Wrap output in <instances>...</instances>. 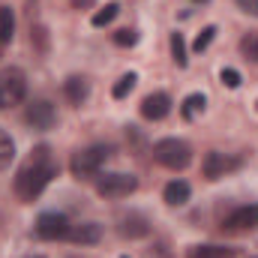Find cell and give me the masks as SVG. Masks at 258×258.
Instances as JSON below:
<instances>
[{
    "instance_id": "obj_1",
    "label": "cell",
    "mask_w": 258,
    "mask_h": 258,
    "mask_svg": "<svg viewBox=\"0 0 258 258\" xmlns=\"http://www.w3.org/2000/svg\"><path fill=\"white\" fill-rule=\"evenodd\" d=\"M54 177H57V162H54L48 144H39V147L33 150V156L27 159V165L18 171V177H15V192H18L21 201H33Z\"/></svg>"
},
{
    "instance_id": "obj_2",
    "label": "cell",
    "mask_w": 258,
    "mask_h": 258,
    "mask_svg": "<svg viewBox=\"0 0 258 258\" xmlns=\"http://www.w3.org/2000/svg\"><path fill=\"white\" fill-rule=\"evenodd\" d=\"M153 159L159 165L171 168V171H180L192 162V147L180 138H162V141L153 144Z\"/></svg>"
},
{
    "instance_id": "obj_3",
    "label": "cell",
    "mask_w": 258,
    "mask_h": 258,
    "mask_svg": "<svg viewBox=\"0 0 258 258\" xmlns=\"http://www.w3.org/2000/svg\"><path fill=\"white\" fill-rule=\"evenodd\" d=\"M108 153H111V150H108L105 144H93V147H87V150H78V153L72 156L69 168H72L75 177H99V168L105 165Z\"/></svg>"
},
{
    "instance_id": "obj_4",
    "label": "cell",
    "mask_w": 258,
    "mask_h": 258,
    "mask_svg": "<svg viewBox=\"0 0 258 258\" xmlns=\"http://www.w3.org/2000/svg\"><path fill=\"white\" fill-rule=\"evenodd\" d=\"M27 96V75L18 66H9L0 75V102L3 105H18Z\"/></svg>"
},
{
    "instance_id": "obj_5",
    "label": "cell",
    "mask_w": 258,
    "mask_h": 258,
    "mask_svg": "<svg viewBox=\"0 0 258 258\" xmlns=\"http://www.w3.org/2000/svg\"><path fill=\"white\" fill-rule=\"evenodd\" d=\"M135 189H138V177H135V174L111 171V174L96 177V192L105 195V198H123V195L135 192Z\"/></svg>"
},
{
    "instance_id": "obj_6",
    "label": "cell",
    "mask_w": 258,
    "mask_h": 258,
    "mask_svg": "<svg viewBox=\"0 0 258 258\" xmlns=\"http://www.w3.org/2000/svg\"><path fill=\"white\" fill-rule=\"evenodd\" d=\"M69 228H72L69 219H66L63 213H54V210L42 213L36 219V225H33L36 237H42V240H63L66 234H69Z\"/></svg>"
},
{
    "instance_id": "obj_7",
    "label": "cell",
    "mask_w": 258,
    "mask_h": 258,
    "mask_svg": "<svg viewBox=\"0 0 258 258\" xmlns=\"http://www.w3.org/2000/svg\"><path fill=\"white\" fill-rule=\"evenodd\" d=\"M234 168H240V156H231V153H222V150H210L204 156V177L207 180H219Z\"/></svg>"
},
{
    "instance_id": "obj_8",
    "label": "cell",
    "mask_w": 258,
    "mask_h": 258,
    "mask_svg": "<svg viewBox=\"0 0 258 258\" xmlns=\"http://www.w3.org/2000/svg\"><path fill=\"white\" fill-rule=\"evenodd\" d=\"M222 228H225V231H234V234H240V231H255L258 228V204H243V207H237V210L222 222Z\"/></svg>"
},
{
    "instance_id": "obj_9",
    "label": "cell",
    "mask_w": 258,
    "mask_h": 258,
    "mask_svg": "<svg viewBox=\"0 0 258 258\" xmlns=\"http://www.w3.org/2000/svg\"><path fill=\"white\" fill-rule=\"evenodd\" d=\"M27 123L33 129H51L57 123V111H54V105L48 102V99H36V102H30L27 105Z\"/></svg>"
},
{
    "instance_id": "obj_10",
    "label": "cell",
    "mask_w": 258,
    "mask_h": 258,
    "mask_svg": "<svg viewBox=\"0 0 258 258\" xmlns=\"http://www.w3.org/2000/svg\"><path fill=\"white\" fill-rule=\"evenodd\" d=\"M168 111H171V96L162 90L144 96V102H141V117H147V120H162V117H168Z\"/></svg>"
},
{
    "instance_id": "obj_11",
    "label": "cell",
    "mask_w": 258,
    "mask_h": 258,
    "mask_svg": "<svg viewBox=\"0 0 258 258\" xmlns=\"http://www.w3.org/2000/svg\"><path fill=\"white\" fill-rule=\"evenodd\" d=\"M72 243H81V246H93L102 240V225L99 222H81V225H72L69 234H66Z\"/></svg>"
},
{
    "instance_id": "obj_12",
    "label": "cell",
    "mask_w": 258,
    "mask_h": 258,
    "mask_svg": "<svg viewBox=\"0 0 258 258\" xmlns=\"http://www.w3.org/2000/svg\"><path fill=\"white\" fill-rule=\"evenodd\" d=\"M63 93L72 105H81V102L90 96V84H87V78H81V75H69L63 81Z\"/></svg>"
},
{
    "instance_id": "obj_13",
    "label": "cell",
    "mask_w": 258,
    "mask_h": 258,
    "mask_svg": "<svg viewBox=\"0 0 258 258\" xmlns=\"http://www.w3.org/2000/svg\"><path fill=\"white\" fill-rule=\"evenodd\" d=\"M147 231H150V222H147L141 213H129V216H123V219H120V234H123V237H129V240L144 237Z\"/></svg>"
},
{
    "instance_id": "obj_14",
    "label": "cell",
    "mask_w": 258,
    "mask_h": 258,
    "mask_svg": "<svg viewBox=\"0 0 258 258\" xmlns=\"http://www.w3.org/2000/svg\"><path fill=\"white\" fill-rule=\"evenodd\" d=\"M189 195H192V189H189L186 180H171V183L165 186L162 198H165V204H171V207H183V204L189 201Z\"/></svg>"
},
{
    "instance_id": "obj_15",
    "label": "cell",
    "mask_w": 258,
    "mask_h": 258,
    "mask_svg": "<svg viewBox=\"0 0 258 258\" xmlns=\"http://www.w3.org/2000/svg\"><path fill=\"white\" fill-rule=\"evenodd\" d=\"M204 108H207V96H204V93H189V96L183 99V105H180V114H183L186 120H195L198 114H204Z\"/></svg>"
},
{
    "instance_id": "obj_16",
    "label": "cell",
    "mask_w": 258,
    "mask_h": 258,
    "mask_svg": "<svg viewBox=\"0 0 258 258\" xmlns=\"http://www.w3.org/2000/svg\"><path fill=\"white\" fill-rule=\"evenodd\" d=\"M12 36H15V15L9 6H0V42L6 45L12 42Z\"/></svg>"
},
{
    "instance_id": "obj_17",
    "label": "cell",
    "mask_w": 258,
    "mask_h": 258,
    "mask_svg": "<svg viewBox=\"0 0 258 258\" xmlns=\"http://www.w3.org/2000/svg\"><path fill=\"white\" fill-rule=\"evenodd\" d=\"M117 12H120V3H105L102 9H96V12H93L90 24H93V27H105V24H111V21L117 18Z\"/></svg>"
},
{
    "instance_id": "obj_18",
    "label": "cell",
    "mask_w": 258,
    "mask_h": 258,
    "mask_svg": "<svg viewBox=\"0 0 258 258\" xmlns=\"http://www.w3.org/2000/svg\"><path fill=\"white\" fill-rule=\"evenodd\" d=\"M135 84H138V75H135V72L120 75V78H117V84L111 87V96H114V99H126L129 93L135 90Z\"/></svg>"
},
{
    "instance_id": "obj_19",
    "label": "cell",
    "mask_w": 258,
    "mask_h": 258,
    "mask_svg": "<svg viewBox=\"0 0 258 258\" xmlns=\"http://www.w3.org/2000/svg\"><path fill=\"white\" fill-rule=\"evenodd\" d=\"M12 159H15V141L6 129H0V168H9Z\"/></svg>"
},
{
    "instance_id": "obj_20",
    "label": "cell",
    "mask_w": 258,
    "mask_h": 258,
    "mask_svg": "<svg viewBox=\"0 0 258 258\" xmlns=\"http://www.w3.org/2000/svg\"><path fill=\"white\" fill-rule=\"evenodd\" d=\"M171 57H174V63L183 66L189 63V57H186V42H183V33H171Z\"/></svg>"
},
{
    "instance_id": "obj_21",
    "label": "cell",
    "mask_w": 258,
    "mask_h": 258,
    "mask_svg": "<svg viewBox=\"0 0 258 258\" xmlns=\"http://www.w3.org/2000/svg\"><path fill=\"white\" fill-rule=\"evenodd\" d=\"M213 36H216V27H213V24H207V27H204V30H201L198 36H195L192 51H198V54H201V51H207V45L213 42Z\"/></svg>"
},
{
    "instance_id": "obj_22",
    "label": "cell",
    "mask_w": 258,
    "mask_h": 258,
    "mask_svg": "<svg viewBox=\"0 0 258 258\" xmlns=\"http://www.w3.org/2000/svg\"><path fill=\"white\" fill-rule=\"evenodd\" d=\"M240 51H243L249 60H255V63H258V33L243 36V42H240Z\"/></svg>"
},
{
    "instance_id": "obj_23",
    "label": "cell",
    "mask_w": 258,
    "mask_h": 258,
    "mask_svg": "<svg viewBox=\"0 0 258 258\" xmlns=\"http://www.w3.org/2000/svg\"><path fill=\"white\" fill-rule=\"evenodd\" d=\"M219 81H222L228 90H237V87H240V72H237V69H231V66H225V69L219 72Z\"/></svg>"
},
{
    "instance_id": "obj_24",
    "label": "cell",
    "mask_w": 258,
    "mask_h": 258,
    "mask_svg": "<svg viewBox=\"0 0 258 258\" xmlns=\"http://www.w3.org/2000/svg\"><path fill=\"white\" fill-rule=\"evenodd\" d=\"M138 42V33L135 30H129V27H123V30H117L114 33V45H120V48H132Z\"/></svg>"
},
{
    "instance_id": "obj_25",
    "label": "cell",
    "mask_w": 258,
    "mask_h": 258,
    "mask_svg": "<svg viewBox=\"0 0 258 258\" xmlns=\"http://www.w3.org/2000/svg\"><path fill=\"white\" fill-rule=\"evenodd\" d=\"M225 255V249H216V246H198L189 252V258H222Z\"/></svg>"
},
{
    "instance_id": "obj_26",
    "label": "cell",
    "mask_w": 258,
    "mask_h": 258,
    "mask_svg": "<svg viewBox=\"0 0 258 258\" xmlns=\"http://www.w3.org/2000/svg\"><path fill=\"white\" fill-rule=\"evenodd\" d=\"M234 3H237L246 15H255L258 18V0H234Z\"/></svg>"
},
{
    "instance_id": "obj_27",
    "label": "cell",
    "mask_w": 258,
    "mask_h": 258,
    "mask_svg": "<svg viewBox=\"0 0 258 258\" xmlns=\"http://www.w3.org/2000/svg\"><path fill=\"white\" fill-rule=\"evenodd\" d=\"M69 3H72V6H75V9H81V6H93V3H96V0H69Z\"/></svg>"
},
{
    "instance_id": "obj_28",
    "label": "cell",
    "mask_w": 258,
    "mask_h": 258,
    "mask_svg": "<svg viewBox=\"0 0 258 258\" xmlns=\"http://www.w3.org/2000/svg\"><path fill=\"white\" fill-rule=\"evenodd\" d=\"M195 3H207V0H195Z\"/></svg>"
},
{
    "instance_id": "obj_29",
    "label": "cell",
    "mask_w": 258,
    "mask_h": 258,
    "mask_svg": "<svg viewBox=\"0 0 258 258\" xmlns=\"http://www.w3.org/2000/svg\"><path fill=\"white\" fill-rule=\"evenodd\" d=\"M30 258H42V255H30Z\"/></svg>"
},
{
    "instance_id": "obj_30",
    "label": "cell",
    "mask_w": 258,
    "mask_h": 258,
    "mask_svg": "<svg viewBox=\"0 0 258 258\" xmlns=\"http://www.w3.org/2000/svg\"><path fill=\"white\" fill-rule=\"evenodd\" d=\"M120 258H129V255H120Z\"/></svg>"
},
{
    "instance_id": "obj_31",
    "label": "cell",
    "mask_w": 258,
    "mask_h": 258,
    "mask_svg": "<svg viewBox=\"0 0 258 258\" xmlns=\"http://www.w3.org/2000/svg\"><path fill=\"white\" fill-rule=\"evenodd\" d=\"M0 108H3V102H0Z\"/></svg>"
},
{
    "instance_id": "obj_32",
    "label": "cell",
    "mask_w": 258,
    "mask_h": 258,
    "mask_svg": "<svg viewBox=\"0 0 258 258\" xmlns=\"http://www.w3.org/2000/svg\"><path fill=\"white\" fill-rule=\"evenodd\" d=\"M255 108H258V102H255Z\"/></svg>"
}]
</instances>
